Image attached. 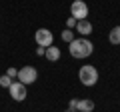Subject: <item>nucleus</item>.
I'll list each match as a JSON object with an SVG mask.
<instances>
[{"mask_svg": "<svg viewBox=\"0 0 120 112\" xmlns=\"http://www.w3.org/2000/svg\"><path fill=\"white\" fill-rule=\"evenodd\" d=\"M70 56L72 58H88L90 54H92V50H94V44L90 42L88 38H74L72 42H70Z\"/></svg>", "mask_w": 120, "mask_h": 112, "instance_id": "nucleus-1", "label": "nucleus"}, {"mask_svg": "<svg viewBox=\"0 0 120 112\" xmlns=\"http://www.w3.org/2000/svg\"><path fill=\"white\" fill-rule=\"evenodd\" d=\"M78 78L84 86H94L98 82V70L96 66H90V64H84L80 70H78Z\"/></svg>", "mask_w": 120, "mask_h": 112, "instance_id": "nucleus-2", "label": "nucleus"}, {"mask_svg": "<svg viewBox=\"0 0 120 112\" xmlns=\"http://www.w3.org/2000/svg\"><path fill=\"white\" fill-rule=\"evenodd\" d=\"M70 16L76 18V20H86V16H88V4L84 0H74L70 4Z\"/></svg>", "mask_w": 120, "mask_h": 112, "instance_id": "nucleus-3", "label": "nucleus"}, {"mask_svg": "<svg viewBox=\"0 0 120 112\" xmlns=\"http://www.w3.org/2000/svg\"><path fill=\"white\" fill-rule=\"evenodd\" d=\"M34 40H36V44H38V46L48 48V46H52V44H54V34H52L48 28H38V30H36V34H34Z\"/></svg>", "mask_w": 120, "mask_h": 112, "instance_id": "nucleus-4", "label": "nucleus"}, {"mask_svg": "<svg viewBox=\"0 0 120 112\" xmlns=\"http://www.w3.org/2000/svg\"><path fill=\"white\" fill-rule=\"evenodd\" d=\"M36 78H38V70H36L34 66H24V68L18 70V82H22L24 86L36 82Z\"/></svg>", "mask_w": 120, "mask_h": 112, "instance_id": "nucleus-5", "label": "nucleus"}, {"mask_svg": "<svg viewBox=\"0 0 120 112\" xmlns=\"http://www.w3.org/2000/svg\"><path fill=\"white\" fill-rule=\"evenodd\" d=\"M8 92H10V96H12V100H16V102H22V100H26V96H28L26 86L22 82H18V80H14L12 84H10Z\"/></svg>", "mask_w": 120, "mask_h": 112, "instance_id": "nucleus-6", "label": "nucleus"}, {"mask_svg": "<svg viewBox=\"0 0 120 112\" xmlns=\"http://www.w3.org/2000/svg\"><path fill=\"white\" fill-rule=\"evenodd\" d=\"M76 32L86 38L88 34H92V24H90L88 20H78V22H76Z\"/></svg>", "mask_w": 120, "mask_h": 112, "instance_id": "nucleus-7", "label": "nucleus"}, {"mask_svg": "<svg viewBox=\"0 0 120 112\" xmlns=\"http://www.w3.org/2000/svg\"><path fill=\"white\" fill-rule=\"evenodd\" d=\"M92 110H94V102L92 100L84 98V100H78L76 102V112H92Z\"/></svg>", "mask_w": 120, "mask_h": 112, "instance_id": "nucleus-8", "label": "nucleus"}, {"mask_svg": "<svg viewBox=\"0 0 120 112\" xmlns=\"http://www.w3.org/2000/svg\"><path fill=\"white\" fill-rule=\"evenodd\" d=\"M44 56H46V58H48L50 62H56V60L60 58V48H56L54 44H52V46H48V48H46Z\"/></svg>", "mask_w": 120, "mask_h": 112, "instance_id": "nucleus-9", "label": "nucleus"}, {"mask_svg": "<svg viewBox=\"0 0 120 112\" xmlns=\"http://www.w3.org/2000/svg\"><path fill=\"white\" fill-rule=\"evenodd\" d=\"M108 40H110V44H120V26H114L110 32H108Z\"/></svg>", "mask_w": 120, "mask_h": 112, "instance_id": "nucleus-10", "label": "nucleus"}, {"mask_svg": "<svg viewBox=\"0 0 120 112\" xmlns=\"http://www.w3.org/2000/svg\"><path fill=\"white\" fill-rule=\"evenodd\" d=\"M62 40H64V42H72V40H74V32L72 30H68V28H66V30L64 32H62Z\"/></svg>", "mask_w": 120, "mask_h": 112, "instance_id": "nucleus-11", "label": "nucleus"}, {"mask_svg": "<svg viewBox=\"0 0 120 112\" xmlns=\"http://www.w3.org/2000/svg\"><path fill=\"white\" fill-rule=\"evenodd\" d=\"M10 84H12V78H8L6 74H2V76H0V86L2 88H10Z\"/></svg>", "mask_w": 120, "mask_h": 112, "instance_id": "nucleus-12", "label": "nucleus"}, {"mask_svg": "<svg viewBox=\"0 0 120 112\" xmlns=\"http://www.w3.org/2000/svg\"><path fill=\"white\" fill-rule=\"evenodd\" d=\"M76 18H72V16H68L66 18V28H68V30H72V28H76Z\"/></svg>", "mask_w": 120, "mask_h": 112, "instance_id": "nucleus-13", "label": "nucleus"}, {"mask_svg": "<svg viewBox=\"0 0 120 112\" xmlns=\"http://www.w3.org/2000/svg\"><path fill=\"white\" fill-rule=\"evenodd\" d=\"M6 76L8 78H18V70L16 68H8L6 70Z\"/></svg>", "mask_w": 120, "mask_h": 112, "instance_id": "nucleus-14", "label": "nucleus"}, {"mask_svg": "<svg viewBox=\"0 0 120 112\" xmlns=\"http://www.w3.org/2000/svg\"><path fill=\"white\" fill-rule=\"evenodd\" d=\"M44 52H46V48H42V46L36 48V54H38V56H44Z\"/></svg>", "mask_w": 120, "mask_h": 112, "instance_id": "nucleus-15", "label": "nucleus"}, {"mask_svg": "<svg viewBox=\"0 0 120 112\" xmlns=\"http://www.w3.org/2000/svg\"><path fill=\"white\" fill-rule=\"evenodd\" d=\"M66 112H76V110H74V108H66Z\"/></svg>", "mask_w": 120, "mask_h": 112, "instance_id": "nucleus-16", "label": "nucleus"}]
</instances>
